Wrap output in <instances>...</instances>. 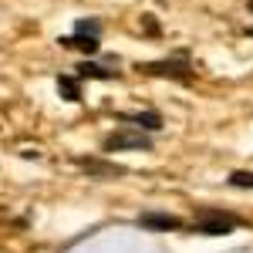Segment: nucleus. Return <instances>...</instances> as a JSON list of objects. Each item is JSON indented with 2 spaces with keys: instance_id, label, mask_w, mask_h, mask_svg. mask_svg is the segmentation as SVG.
I'll list each match as a JSON object with an SVG mask.
<instances>
[{
  "instance_id": "nucleus-1",
  "label": "nucleus",
  "mask_w": 253,
  "mask_h": 253,
  "mask_svg": "<svg viewBox=\"0 0 253 253\" xmlns=\"http://www.w3.org/2000/svg\"><path fill=\"white\" fill-rule=\"evenodd\" d=\"M240 223H243V219L233 216V213H226V210H199L193 230L203 233V236H223V233H233Z\"/></svg>"
},
{
  "instance_id": "nucleus-2",
  "label": "nucleus",
  "mask_w": 253,
  "mask_h": 253,
  "mask_svg": "<svg viewBox=\"0 0 253 253\" xmlns=\"http://www.w3.org/2000/svg\"><path fill=\"white\" fill-rule=\"evenodd\" d=\"M138 71L145 75H156V78H175V81H189L193 78V68L186 58H175V61H149V64H138Z\"/></svg>"
},
{
  "instance_id": "nucleus-3",
  "label": "nucleus",
  "mask_w": 253,
  "mask_h": 253,
  "mask_svg": "<svg viewBox=\"0 0 253 253\" xmlns=\"http://www.w3.org/2000/svg\"><path fill=\"white\" fill-rule=\"evenodd\" d=\"M122 149H142V152H149L152 138L145 135V132H132V128H122V132L105 138V152H122Z\"/></svg>"
},
{
  "instance_id": "nucleus-4",
  "label": "nucleus",
  "mask_w": 253,
  "mask_h": 253,
  "mask_svg": "<svg viewBox=\"0 0 253 253\" xmlns=\"http://www.w3.org/2000/svg\"><path fill=\"white\" fill-rule=\"evenodd\" d=\"M75 166L84 169L88 175H98V179H115V175H125V169L118 162H105V159H91V156H75Z\"/></svg>"
},
{
  "instance_id": "nucleus-5",
  "label": "nucleus",
  "mask_w": 253,
  "mask_h": 253,
  "mask_svg": "<svg viewBox=\"0 0 253 253\" xmlns=\"http://www.w3.org/2000/svg\"><path fill=\"white\" fill-rule=\"evenodd\" d=\"M138 226L169 233V230H182V219H179V216H172V213H142V216H138Z\"/></svg>"
},
{
  "instance_id": "nucleus-6",
  "label": "nucleus",
  "mask_w": 253,
  "mask_h": 253,
  "mask_svg": "<svg viewBox=\"0 0 253 253\" xmlns=\"http://www.w3.org/2000/svg\"><path fill=\"white\" fill-rule=\"evenodd\" d=\"M122 122H132L138 128H145V132H159L162 128V115L159 112H122Z\"/></svg>"
},
{
  "instance_id": "nucleus-7",
  "label": "nucleus",
  "mask_w": 253,
  "mask_h": 253,
  "mask_svg": "<svg viewBox=\"0 0 253 253\" xmlns=\"http://www.w3.org/2000/svg\"><path fill=\"white\" fill-rule=\"evenodd\" d=\"M61 47H78V51H84V54H98V38H91V34H75V38H61L58 41Z\"/></svg>"
},
{
  "instance_id": "nucleus-8",
  "label": "nucleus",
  "mask_w": 253,
  "mask_h": 253,
  "mask_svg": "<svg viewBox=\"0 0 253 253\" xmlns=\"http://www.w3.org/2000/svg\"><path fill=\"white\" fill-rule=\"evenodd\" d=\"M75 71H78V78H98V81H112V78H118V71H105L101 64H91V61H81Z\"/></svg>"
},
{
  "instance_id": "nucleus-9",
  "label": "nucleus",
  "mask_w": 253,
  "mask_h": 253,
  "mask_svg": "<svg viewBox=\"0 0 253 253\" xmlns=\"http://www.w3.org/2000/svg\"><path fill=\"white\" fill-rule=\"evenodd\" d=\"M58 91L68 101H81V84H78V78H71V75H61L58 78Z\"/></svg>"
},
{
  "instance_id": "nucleus-10",
  "label": "nucleus",
  "mask_w": 253,
  "mask_h": 253,
  "mask_svg": "<svg viewBox=\"0 0 253 253\" xmlns=\"http://www.w3.org/2000/svg\"><path fill=\"white\" fill-rule=\"evenodd\" d=\"M230 186H233V189H253V172L250 169H236V172H230Z\"/></svg>"
},
{
  "instance_id": "nucleus-11",
  "label": "nucleus",
  "mask_w": 253,
  "mask_h": 253,
  "mask_svg": "<svg viewBox=\"0 0 253 253\" xmlns=\"http://www.w3.org/2000/svg\"><path fill=\"white\" fill-rule=\"evenodd\" d=\"M75 34H91V38H98L101 34V20L98 17H84L75 24Z\"/></svg>"
},
{
  "instance_id": "nucleus-12",
  "label": "nucleus",
  "mask_w": 253,
  "mask_h": 253,
  "mask_svg": "<svg viewBox=\"0 0 253 253\" xmlns=\"http://www.w3.org/2000/svg\"><path fill=\"white\" fill-rule=\"evenodd\" d=\"M142 24H145V31H149V34H156V31H159V24L149 17V14H145V20H142Z\"/></svg>"
},
{
  "instance_id": "nucleus-13",
  "label": "nucleus",
  "mask_w": 253,
  "mask_h": 253,
  "mask_svg": "<svg viewBox=\"0 0 253 253\" xmlns=\"http://www.w3.org/2000/svg\"><path fill=\"white\" fill-rule=\"evenodd\" d=\"M250 14H253V0H250Z\"/></svg>"
}]
</instances>
